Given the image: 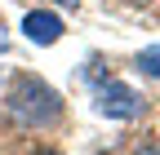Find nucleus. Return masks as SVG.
<instances>
[{
	"instance_id": "1",
	"label": "nucleus",
	"mask_w": 160,
	"mask_h": 155,
	"mask_svg": "<svg viewBox=\"0 0 160 155\" xmlns=\"http://www.w3.org/2000/svg\"><path fill=\"white\" fill-rule=\"evenodd\" d=\"M5 111H9V120L18 129H53L58 120H62V98H58V89H49L40 75H18V80L9 84L5 93Z\"/></svg>"
},
{
	"instance_id": "2",
	"label": "nucleus",
	"mask_w": 160,
	"mask_h": 155,
	"mask_svg": "<svg viewBox=\"0 0 160 155\" xmlns=\"http://www.w3.org/2000/svg\"><path fill=\"white\" fill-rule=\"evenodd\" d=\"M93 111L102 115V120H138V115H147V98L133 84L107 80V84L93 89Z\"/></svg>"
},
{
	"instance_id": "3",
	"label": "nucleus",
	"mask_w": 160,
	"mask_h": 155,
	"mask_svg": "<svg viewBox=\"0 0 160 155\" xmlns=\"http://www.w3.org/2000/svg\"><path fill=\"white\" fill-rule=\"evenodd\" d=\"M22 31L31 45H58V35H62V18L58 13H45V9H31L22 18Z\"/></svg>"
},
{
	"instance_id": "4",
	"label": "nucleus",
	"mask_w": 160,
	"mask_h": 155,
	"mask_svg": "<svg viewBox=\"0 0 160 155\" xmlns=\"http://www.w3.org/2000/svg\"><path fill=\"white\" fill-rule=\"evenodd\" d=\"M138 71L147 75V80H160V45H151V49H142L138 53V62H133Z\"/></svg>"
},
{
	"instance_id": "5",
	"label": "nucleus",
	"mask_w": 160,
	"mask_h": 155,
	"mask_svg": "<svg viewBox=\"0 0 160 155\" xmlns=\"http://www.w3.org/2000/svg\"><path fill=\"white\" fill-rule=\"evenodd\" d=\"M133 155H160V142H151V146H138Z\"/></svg>"
},
{
	"instance_id": "6",
	"label": "nucleus",
	"mask_w": 160,
	"mask_h": 155,
	"mask_svg": "<svg viewBox=\"0 0 160 155\" xmlns=\"http://www.w3.org/2000/svg\"><path fill=\"white\" fill-rule=\"evenodd\" d=\"M53 5H62V9H76V5H80V0H53Z\"/></svg>"
},
{
	"instance_id": "7",
	"label": "nucleus",
	"mask_w": 160,
	"mask_h": 155,
	"mask_svg": "<svg viewBox=\"0 0 160 155\" xmlns=\"http://www.w3.org/2000/svg\"><path fill=\"white\" fill-rule=\"evenodd\" d=\"M36 155H62V151H36Z\"/></svg>"
},
{
	"instance_id": "8",
	"label": "nucleus",
	"mask_w": 160,
	"mask_h": 155,
	"mask_svg": "<svg viewBox=\"0 0 160 155\" xmlns=\"http://www.w3.org/2000/svg\"><path fill=\"white\" fill-rule=\"evenodd\" d=\"M129 5H147V0H129Z\"/></svg>"
}]
</instances>
